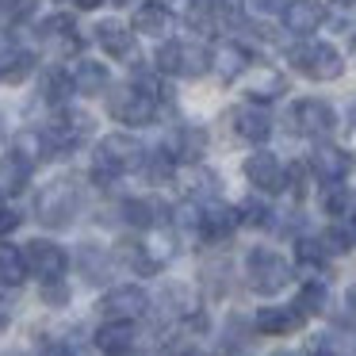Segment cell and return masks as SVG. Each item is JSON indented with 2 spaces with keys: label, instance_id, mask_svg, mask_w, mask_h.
I'll return each instance as SVG.
<instances>
[{
  "label": "cell",
  "instance_id": "e575fe53",
  "mask_svg": "<svg viewBox=\"0 0 356 356\" xmlns=\"http://www.w3.org/2000/svg\"><path fill=\"white\" fill-rule=\"evenodd\" d=\"M16 154L19 157H27V161H50L54 157V149H50V142H47V134L42 131H24L16 138Z\"/></svg>",
  "mask_w": 356,
  "mask_h": 356
},
{
  "label": "cell",
  "instance_id": "52a82bcc",
  "mask_svg": "<svg viewBox=\"0 0 356 356\" xmlns=\"http://www.w3.org/2000/svg\"><path fill=\"white\" fill-rule=\"evenodd\" d=\"M24 264L31 276H39L42 284L50 280H62L65 268H70V253H65L58 241H47V238H35L24 245Z\"/></svg>",
  "mask_w": 356,
  "mask_h": 356
},
{
  "label": "cell",
  "instance_id": "c3c4849f",
  "mask_svg": "<svg viewBox=\"0 0 356 356\" xmlns=\"http://www.w3.org/2000/svg\"><path fill=\"white\" fill-rule=\"evenodd\" d=\"M353 127H356V108H353Z\"/></svg>",
  "mask_w": 356,
  "mask_h": 356
},
{
  "label": "cell",
  "instance_id": "3957f363",
  "mask_svg": "<svg viewBox=\"0 0 356 356\" xmlns=\"http://www.w3.org/2000/svg\"><path fill=\"white\" fill-rule=\"evenodd\" d=\"M81 211V192L73 180H54V184H47L39 192V200H35V218H39L42 226H50V230H62V226H70L73 218H77Z\"/></svg>",
  "mask_w": 356,
  "mask_h": 356
},
{
  "label": "cell",
  "instance_id": "7dc6e473",
  "mask_svg": "<svg viewBox=\"0 0 356 356\" xmlns=\"http://www.w3.org/2000/svg\"><path fill=\"white\" fill-rule=\"evenodd\" d=\"M353 54H356V31H353Z\"/></svg>",
  "mask_w": 356,
  "mask_h": 356
},
{
  "label": "cell",
  "instance_id": "277c9868",
  "mask_svg": "<svg viewBox=\"0 0 356 356\" xmlns=\"http://www.w3.org/2000/svg\"><path fill=\"white\" fill-rule=\"evenodd\" d=\"M287 58H291V65L310 81H337L341 73H345V58H341L330 42L307 39V42H299V47L287 50Z\"/></svg>",
  "mask_w": 356,
  "mask_h": 356
},
{
  "label": "cell",
  "instance_id": "4fadbf2b",
  "mask_svg": "<svg viewBox=\"0 0 356 356\" xmlns=\"http://www.w3.org/2000/svg\"><path fill=\"white\" fill-rule=\"evenodd\" d=\"M207 142H211V134H207L203 123H184V127H177V134H172L169 154H172V161L200 165L203 154H207Z\"/></svg>",
  "mask_w": 356,
  "mask_h": 356
},
{
  "label": "cell",
  "instance_id": "836d02e7",
  "mask_svg": "<svg viewBox=\"0 0 356 356\" xmlns=\"http://www.w3.org/2000/svg\"><path fill=\"white\" fill-rule=\"evenodd\" d=\"M115 261H123L127 268H134L138 276H149V272H157V264L149 261V253H146V245H142V241H119Z\"/></svg>",
  "mask_w": 356,
  "mask_h": 356
},
{
  "label": "cell",
  "instance_id": "681fc988",
  "mask_svg": "<svg viewBox=\"0 0 356 356\" xmlns=\"http://www.w3.org/2000/svg\"><path fill=\"white\" fill-rule=\"evenodd\" d=\"M0 138H4V127H0Z\"/></svg>",
  "mask_w": 356,
  "mask_h": 356
},
{
  "label": "cell",
  "instance_id": "f35d334b",
  "mask_svg": "<svg viewBox=\"0 0 356 356\" xmlns=\"http://www.w3.org/2000/svg\"><path fill=\"white\" fill-rule=\"evenodd\" d=\"M238 215H241V222H245V226H268L272 222V211L264 207L261 200H245L238 207Z\"/></svg>",
  "mask_w": 356,
  "mask_h": 356
},
{
  "label": "cell",
  "instance_id": "d590c367",
  "mask_svg": "<svg viewBox=\"0 0 356 356\" xmlns=\"http://www.w3.org/2000/svg\"><path fill=\"white\" fill-rule=\"evenodd\" d=\"M154 70L165 77H180V39H165L154 54Z\"/></svg>",
  "mask_w": 356,
  "mask_h": 356
},
{
  "label": "cell",
  "instance_id": "74e56055",
  "mask_svg": "<svg viewBox=\"0 0 356 356\" xmlns=\"http://www.w3.org/2000/svg\"><path fill=\"white\" fill-rule=\"evenodd\" d=\"M39 0H0V19L4 24H24V19L35 16Z\"/></svg>",
  "mask_w": 356,
  "mask_h": 356
},
{
  "label": "cell",
  "instance_id": "83f0119b",
  "mask_svg": "<svg viewBox=\"0 0 356 356\" xmlns=\"http://www.w3.org/2000/svg\"><path fill=\"white\" fill-rule=\"evenodd\" d=\"M119 211H123V218L131 226H138V230H154V226L161 222V215H165V207L157 200H123Z\"/></svg>",
  "mask_w": 356,
  "mask_h": 356
},
{
  "label": "cell",
  "instance_id": "9c48e42d",
  "mask_svg": "<svg viewBox=\"0 0 356 356\" xmlns=\"http://www.w3.org/2000/svg\"><path fill=\"white\" fill-rule=\"evenodd\" d=\"M149 310V295L138 284H119L100 299V314H108V322H138Z\"/></svg>",
  "mask_w": 356,
  "mask_h": 356
},
{
  "label": "cell",
  "instance_id": "ffe728a7",
  "mask_svg": "<svg viewBox=\"0 0 356 356\" xmlns=\"http://www.w3.org/2000/svg\"><path fill=\"white\" fill-rule=\"evenodd\" d=\"M31 73H35V54L31 50L12 47L8 39L0 42V81H4V85H24Z\"/></svg>",
  "mask_w": 356,
  "mask_h": 356
},
{
  "label": "cell",
  "instance_id": "7bdbcfd3",
  "mask_svg": "<svg viewBox=\"0 0 356 356\" xmlns=\"http://www.w3.org/2000/svg\"><path fill=\"white\" fill-rule=\"evenodd\" d=\"M8 325H12V307H8L4 299H0V337L8 333Z\"/></svg>",
  "mask_w": 356,
  "mask_h": 356
},
{
  "label": "cell",
  "instance_id": "4316f807",
  "mask_svg": "<svg viewBox=\"0 0 356 356\" xmlns=\"http://www.w3.org/2000/svg\"><path fill=\"white\" fill-rule=\"evenodd\" d=\"M39 96L47 104H54L58 111L65 108V100L73 96V77L65 70H58V65H50V70H42V77H39Z\"/></svg>",
  "mask_w": 356,
  "mask_h": 356
},
{
  "label": "cell",
  "instance_id": "603a6c76",
  "mask_svg": "<svg viewBox=\"0 0 356 356\" xmlns=\"http://www.w3.org/2000/svg\"><path fill=\"white\" fill-rule=\"evenodd\" d=\"M70 77H73V92H85V96H100V92H108V85H111L108 65L92 62V58H81Z\"/></svg>",
  "mask_w": 356,
  "mask_h": 356
},
{
  "label": "cell",
  "instance_id": "7402d4cb",
  "mask_svg": "<svg viewBox=\"0 0 356 356\" xmlns=\"http://www.w3.org/2000/svg\"><path fill=\"white\" fill-rule=\"evenodd\" d=\"M322 211L337 226H353V230H356V195H353V188H348V184H325Z\"/></svg>",
  "mask_w": 356,
  "mask_h": 356
},
{
  "label": "cell",
  "instance_id": "bcb514c9",
  "mask_svg": "<svg viewBox=\"0 0 356 356\" xmlns=\"http://www.w3.org/2000/svg\"><path fill=\"white\" fill-rule=\"evenodd\" d=\"M272 356H299V353H272Z\"/></svg>",
  "mask_w": 356,
  "mask_h": 356
},
{
  "label": "cell",
  "instance_id": "f546056e",
  "mask_svg": "<svg viewBox=\"0 0 356 356\" xmlns=\"http://www.w3.org/2000/svg\"><path fill=\"white\" fill-rule=\"evenodd\" d=\"M24 280H27L24 249L4 245V241H0V287H19Z\"/></svg>",
  "mask_w": 356,
  "mask_h": 356
},
{
  "label": "cell",
  "instance_id": "d6986e66",
  "mask_svg": "<svg viewBox=\"0 0 356 356\" xmlns=\"http://www.w3.org/2000/svg\"><path fill=\"white\" fill-rule=\"evenodd\" d=\"M211 70L218 73L222 85L241 81V77H245V70H249V50L241 47V42H222L218 50H211Z\"/></svg>",
  "mask_w": 356,
  "mask_h": 356
},
{
  "label": "cell",
  "instance_id": "e0dca14e",
  "mask_svg": "<svg viewBox=\"0 0 356 356\" xmlns=\"http://www.w3.org/2000/svg\"><path fill=\"white\" fill-rule=\"evenodd\" d=\"M92 39L104 47L108 58H134V31L119 19H100L92 27Z\"/></svg>",
  "mask_w": 356,
  "mask_h": 356
},
{
  "label": "cell",
  "instance_id": "5bb4252c",
  "mask_svg": "<svg viewBox=\"0 0 356 356\" xmlns=\"http://www.w3.org/2000/svg\"><path fill=\"white\" fill-rule=\"evenodd\" d=\"M284 92H287V81L280 70H272V65H253V70H245V96L257 108L268 104V100H280Z\"/></svg>",
  "mask_w": 356,
  "mask_h": 356
},
{
  "label": "cell",
  "instance_id": "44dd1931",
  "mask_svg": "<svg viewBox=\"0 0 356 356\" xmlns=\"http://www.w3.org/2000/svg\"><path fill=\"white\" fill-rule=\"evenodd\" d=\"M39 39H42V42H54V47L65 50V54L81 50L77 24H73V16H65V12H54V16L42 19V24H39Z\"/></svg>",
  "mask_w": 356,
  "mask_h": 356
},
{
  "label": "cell",
  "instance_id": "1f68e13d",
  "mask_svg": "<svg viewBox=\"0 0 356 356\" xmlns=\"http://www.w3.org/2000/svg\"><path fill=\"white\" fill-rule=\"evenodd\" d=\"M111 261H115V257L104 253L100 245H81V272H85V280H92V284H104V280H108Z\"/></svg>",
  "mask_w": 356,
  "mask_h": 356
},
{
  "label": "cell",
  "instance_id": "d6a6232c",
  "mask_svg": "<svg viewBox=\"0 0 356 356\" xmlns=\"http://www.w3.org/2000/svg\"><path fill=\"white\" fill-rule=\"evenodd\" d=\"M211 70V50L203 42H180V77H203Z\"/></svg>",
  "mask_w": 356,
  "mask_h": 356
},
{
  "label": "cell",
  "instance_id": "f6af8a7d",
  "mask_svg": "<svg viewBox=\"0 0 356 356\" xmlns=\"http://www.w3.org/2000/svg\"><path fill=\"white\" fill-rule=\"evenodd\" d=\"M348 307H353V314H356V287H348Z\"/></svg>",
  "mask_w": 356,
  "mask_h": 356
},
{
  "label": "cell",
  "instance_id": "f1b7e54d",
  "mask_svg": "<svg viewBox=\"0 0 356 356\" xmlns=\"http://www.w3.org/2000/svg\"><path fill=\"white\" fill-rule=\"evenodd\" d=\"M138 172H142V180H146V184H169L172 172H177V161H172L169 149H146Z\"/></svg>",
  "mask_w": 356,
  "mask_h": 356
},
{
  "label": "cell",
  "instance_id": "ee69618b",
  "mask_svg": "<svg viewBox=\"0 0 356 356\" xmlns=\"http://www.w3.org/2000/svg\"><path fill=\"white\" fill-rule=\"evenodd\" d=\"M73 4H77V8H85V12H92V8H100L104 0H73Z\"/></svg>",
  "mask_w": 356,
  "mask_h": 356
},
{
  "label": "cell",
  "instance_id": "6da1fadb",
  "mask_svg": "<svg viewBox=\"0 0 356 356\" xmlns=\"http://www.w3.org/2000/svg\"><path fill=\"white\" fill-rule=\"evenodd\" d=\"M142 157H146V146H142L134 134H104L92 149V172L96 180H115L123 172L138 169Z\"/></svg>",
  "mask_w": 356,
  "mask_h": 356
},
{
  "label": "cell",
  "instance_id": "4dcf8cb0",
  "mask_svg": "<svg viewBox=\"0 0 356 356\" xmlns=\"http://www.w3.org/2000/svg\"><path fill=\"white\" fill-rule=\"evenodd\" d=\"M325 302H330V291H325V284H322V280H307V284L299 287V295H295L291 307L299 310L302 318H310V314H322Z\"/></svg>",
  "mask_w": 356,
  "mask_h": 356
},
{
  "label": "cell",
  "instance_id": "484cf974",
  "mask_svg": "<svg viewBox=\"0 0 356 356\" xmlns=\"http://www.w3.org/2000/svg\"><path fill=\"white\" fill-rule=\"evenodd\" d=\"M31 169L35 165L27 161V157H19L16 149L0 157V195H19L24 192L27 180H31Z\"/></svg>",
  "mask_w": 356,
  "mask_h": 356
},
{
  "label": "cell",
  "instance_id": "ab89813d",
  "mask_svg": "<svg viewBox=\"0 0 356 356\" xmlns=\"http://www.w3.org/2000/svg\"><path fill=\"white\" fill-rule=\"evenodd\" d=\"M42 302H47V307H65V302H70V287H65L62 280L42 284Z\"/></svg>",
  "mask_w": 356,
  "mask_h": 356
},
{
  "label": "cell",
  "instance_id": "cb8c5ba5",
  "mask_svg": "<svg viewBox=\"0 0 356 356\" xmlns=\"http://www.w3.org/2000/svg\"><path fill=\"white\" fill-rule=\"evenodd\" d=\"M253 325L261 333H268V337H284V333H295L302 325V314L295 307H261Z\"/></svg>",
  "mask_w": 356,
  "mask_h": 356
},
{
  "label": "cell",
  "instance_id": "b9f144b4",
  "mask_svg": "<svg viewBox=\"0 0 356 356\" xmlns=\"http://www.w3.org/2000/svg\"><path fill=\"white\" fill-rule=\"evenodd\" d=\"M19 222H24V215H19V211H4V207H0V238H4V234H12Z\"/></svg>",
  "mask_w": 356,
  "mask_h": 356
},
{
  "label": "cell",
  "instance_id": "8992f818",
  "mask_svg": "<svg viewBox=\"0 0 356 356\" xmlns=\"http://www.w3.org/2000/svg\"><path fill=\"white\" fill-rule=\"evenodd\" d=\"M108 111H111V119H119V123H127V127H149L157 119V111H161V104L149 100L142 88L123 85V88H115V92H111Z\"/></svg>",
  "mask_w": 356,
  "mask_h": 356
},
{
  "label": "cell",
  "instance_id": "d4e9b609",
  "mask_svg": "<svg viewBox=\"0 0 356 356\" xmlns=\"http://www.w3.org/2000/svg\"><path fill=\"white\" fill-rule=\"evenodd\" d=\"M134 337H138L134 322H104L100 330H96V348L108 353V356H123L134 348Z\"/></svg>",
  "mask_w": 356,
  "mask_h": 356
},
{
  "label": "cell",
  "instance_id": "2e32d148",
  "mask_svg": "<svg viewBox=\"0 0 356 356\" xmlns=\"http://www.w3.org/2000/svg\"><path fill=\"white\" fill-rule=\"evenodd\" d=\"M238 226H241L238 207H226V203H207V207H200V234L207 241H226Z\"/></svg>",
  "mask_w": 356,
  "mask_h": 356
},
{
  "label": "cell",
  "instance_id": "5b68a950",
  "mask_svg": "<svg viewBox=\"0 0 356 356\" xmlns=\"http://www.w3.org/2000/svg\"><path fill=\"white\" fill-rule=\"evenodd\" d=\"M92 131H96L92 115H85V111H77V108H62L54 115V123L42 127V134H47L54 157H62V154H70V149H77L81 142H88Z\"/></svg>",
  "mask_w": 356,
  "mask_h": 356
},
{
  "label": "cell",
  "instance_id": "30bf717a",
  "mask_svg": "<svg viewBox=\"0 0 356 356\" xmlns=\"http://www.w3.org/2000/svg\"><path fill=\"white\" fill-rule=\"evenodd\" d=\"M241 172H245V180L257 188V192H264V195H276V192L287 188V169L280 165L276 154H268V149L249 154L245 165H241Z\"/></svg>",
  "mask_w": 356,
  "mask_h": 356
},
{
  "label": "cell",
  "instance_id": "ba28073f",
  "mask_svg": "<svg viewBox=\"0 0 356 356\" xmlns=\"http://www.w3.org/2000/svg\"><path fill=\"white\" fill-rule=\"evenodd\" d=\"M291 127L295 134H307V138H330L337 131V111L318 96H307L291 108Z\"/></svg>",
  "mask_w": 356,
  "mask_h": 356
},
{
  "label": "cell",
  "instance_id": "7c38bea8",
  "mask_svg": "<svg viewBox=\"0 0 356 356\" xmlns=\"http://www.w3.org/2000/svg\"><path fill=\"white\" fill-rule=\"evenodd\" d=\"M330 19V8H325V0H287L284 4V27L291 35H314L318 27Z\"/></svg>",
  "mask_w": 356,
  "mask_h": 356
},
{
  "label": "cell",
  "instance_id": "ac0fdd59",
  "mask_svg": "<svg viewBox=\"0 0 356 356\" xmlns=\"http://www.w3.org/2000/svg\"><path fill=\"white\" fill-rule=\"evenodd\" d=\"M234 134L245 142H253V146H261V142H268L272 134V115L264 108H257V104H245V108L234 111Z\"/></svg>",
  "mask_w": 356,
  "mask_h": 356
},
{
  "label": "cell",
  "instance_id": "9a60e30c",
  "mask_svg": "<svg viewBox=\"0 0 356 356\" xmlns=\"http://www.w3.org/2000/svg\"><path fill=\"white\" fill-rule=\"evenodd\" d=\"M172 27H177V16H172V8L161 4V0H146L131 19V31L134 35H149V39H165Z\"/></svg>",
  "mask_w": 356,
  "mask_h": 356
},
{
  "label": "cell",
  "instance_id": "8d00e7d4",
  "mask_svg": "<svg viewBox=\"0 0 356 356\" xmlns=\"http://www.w3.org/2000/svg\"><path fill=\"white\" fill-rule=\"evenodd\" d=\"M295 257H299V264H307V268H322L330 253H325L322 238H299L295 241Z\"/></svg>",
  "mask_w": 356,
  "mask_h": 356
},
{
  "label": "cell",
  "instance_id": "8fae6325",
  "mask_svg": "<svg viewBox=\"0 0 356 356\" xmlns=\"http://www.w3.org/2000/svg\"><path fill=\"white\" fill-rule=\"evenodd\" d=\"M353 169H356V157L348 154L345 146L322 142V146H314V154H310V172H314L318 180H325V184H345V177Z\"/></svg>",
  "mask_w": 356,
  "mask_h": 356
},
{
  "label": "cell",
  "instance_id": "7a4b0ae2",
  "mask_svg": "<svg viewBox=\"0 0 356 356\" xmlns=\"http://www.w3.org/2000/svg\"><path fill=\"white\" fill-rule=\"evenodd\" d=\"M245 284L257 295H280L291 284V264L268 245H257L245 253Z\"/></svg>",
  "mask_w": 356,
  "mask_h": 356
},
{
  "label": "cell",
  "instance_id": "60d3db41",
  "mask_svg": "<svg viewBox=\"0 0 356 356\" xmlns=\"http://www.w3.org/2000/svg\"><path fill=\"white\" fill-rule=\"evenodd\" d=\"M253 12H261V16H276V12H284L287 0H245Z\"/></svg>",
  "mask_w": 356,
  "mask_h": 356
}]
</instances>
